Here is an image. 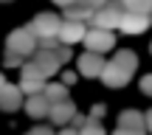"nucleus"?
<instances>
[{"label":"nucleus","mask_w":152,"mask_h":135,"mask_svg":"<svg viewBox=\"0 0 152 135\" xmlns=\"http://www.w3.org/2000/svg\"><path fill=\"white\" fill-rule=\"evenodd\" d=\"M59 28H62V20L51 11H42L37 14L31 23L26 26V31L31 34L34 39H48V37H59Z\"/></svg>","instance_id":"obj_1"},{"label":"nucleus","mask_w":152,"mask_h":135,"mask_svg":"<svg viewBox=\"0 0 152 135\" xmlns=\"http://www.w3.org/2000/svg\"><path fill=\"white\" fill-rule=\"evenodd\" d=\"M121 17H124V6L118 0H107V6L99 11H93L90 23L93 28H102V31H110V28H118L121 26Z\"/></svg>","instance_id":"obj_2"},{"label":"nucleus","mask_w":152,"mask_h":135,"mask_svg":"<svg viewBox=\"0 0 152 135\" xmlns=\"http://www.w3.org/2000/svg\"><path fill=\"white\" fill-rule=\"evenodd\" d=\"M37 51V39L26 31V28H14V31L6 37V54H17V56H31Z\"/></svg>","instance_id":"obj_3"},{"label":"nucleus","mask_w":152,"mask_h":135,"mask_svg":"<svg viewBox=\"0 0 152 135\" xmlns=\"http://www.w3.org/2000/svg\"><path fill=\"white\" fill-rule=\"evenodd\" d=\"M82 42L87 45V51H90V54H102V56H104V51H113V45H115V37H113V31L90 28V31L85 34V39H82Z\"/></svg>","instance_id":"obj_4"},{"label":"nucleus","mask_w":152,"mask_h":135,"mask_svg":"<svg viewBox=\"0 0 152 135\" xmlns=\"http://www.w3.org/2000/svg\"><path fill=\"white\" fill-rule=\"evenodd\" d=\"M31 62H34V68L39 70V76H42V79H51V76L59 70V65H62V62L56 59L54 51H42V48H37V51L31 54Z\"/></svg>","instance_id":"obj_5"},{"label":"nucleus","mask_w":152,"mask_h":135,"mask_svg":"<svg viewBox=\"0 0 152 135\" xmlns=\"http://www.w3.org/2000/svg\"><path fill=\"white\" fill-rule=\"evenodd\" d=\"M104 56L102 54H90V51H85V54L79 56V73L87 76V79H96V76H102L104 70Z\"/></svg>","instance_id":"obj_6"},{"label":"nucleus","mask_w":152,"mask_h":135,"mask_svg":"<svg viewBox=\"0 0 152 135\" xmlns=\"http://www.w3.org/2000/svg\"><path fill=\"white\" fill-rule=\"evenodd\" d=\"M23 107V93L17 85H3L0 87V110L3 113H17Z\"/></svg>","instance_id":"obj_7"},{"label":"nucleus","mask_w":152,"mask_h":135,"mask_svg":"<svg viewBox=\"0 0 152 135\" xmlns=\"http://www.w3.org/2000/svg\"><path fill=\"white\" fill-rule=\"evenodd\" d=\"M130 76H132V73H127L124 68H118L113 59H110L107 65H104V70H102V76H99V79H102L107 87H124L127 82H130Z\"/></svg>","instance_id":"obj_8"},{"label":"nucleus","mask_w":152,"mask_h":135,"mask_svg":"<svg viewBox=\"0 0 152 135\" xmlns=\"http://www.w3.org/2000/svg\"><path fill=\"white\" fill-rule=\"evenodd\" d=\"M87 34L85 23H76V20H62V28H59V42L65 45H73V42H82Z\"/></svg>","instance_id":"obj_9"},{"label":"nucleus","mask_w":152,"mask_h":135,"mask_svg":"<svg viewBox=\"0 0 152 135\" xmlns=\"http://www.w3.org/2000/svg\"><path fill=\"white\" fill-rule=\"evenodd\" d=\"M26 113L31 115V118H48L51 113V101L45 93H37V96H28L26 99Z\"/></svg>","instance_id":"obj_10"},{"label":"nucleus","mask_w":152,"mask_h":135,"mask_svg":"<svg viewBox=\"0 0 152 135\" xmlns=\"http://www.w3.org/2000/svg\"><path fill=\"white\" fill-rule=\"evenodd\" d=\"M76 115V104L68 99V101H59V104H51V113H48V118L54 121V124H59V127H65V124H71V118Z\"/></svg>","instance_id":"obj_11"},{"label":"nucleus","mask_w":152,"mask_h":135,"mask_svg":"<svg viewBox=\"0 0 152 135\" xmlns=\"http://www.w3.org/2000/svg\"><path fill=\"white\" fill-rule=\"evenodd\" d=\"M118 28H121L124 34H141V31H147V28H149V17L124 11V17H121V26H118Z\"/></svg>","instance_id":"obj_12"},{"label":"nucleus","mask_w":152,"mask_h":135,"mask_svg":"<svg viewBox=\"0 0 152 135\" xmlns=\"http://www.w3.org/2000/svg\"><path fill=\"white\" fill-rule=\"evenodd\" d=\"M144 115L138 110H124L118 113V130H132V132H144Z\"/></svg>","instance_id":"obj_13"},{"label":"nucleus","mask_w":152,"mask_h":135,"mask_svg":"<svg viewBox=\"0 0 152 135\" xmlns=\"http://www.w3.org/2000/svg\"><path fill=\"white\" fill-rule=\"evenodd\" d=\"M93 17V9L85 3V0H76V3H71L65 9V20H76V23H90Z\"/></svg>","instance_id":"obj_14"},{"label":"nucleus","mask_w":152,"mask_h":135,"mask_svg":"<svg viewBox=\"0 0 152 135\" xmlns=\"http://www.w3.org/2000/svg\"><path fill=\"white\" fill-rule=\"evenodd\" d=\"M113 62H115L118 68H124L127 73H135V68H138V56H135V51H115Z\"/></svg>","instance_id":"obj_15"},{"label":"nucleus","mask_w":152,"mask_h":135,"mask_svg":"<svg viewBox=\"0 0 152 135\" xmlns=\"http://www.w3.org/2000/svg\"><path fill=\"white\" fill-rule=\"evenodd\" d=\"M45 96H48L51 104H59V101H68V87L62 85V82H51V85H45Z\"/></svg>","instance_id":"obj_16"},{"label":"nucleus","mask_w":152,"mask_h":135,"mask_svg":"<svg viewBox=\"0 0 152 135\" xmlns=\"http://www.w3.org/2000/svg\"><path fill=\"white\" fill-rule=\"evenodd\" d=\"M118 3L124 6V11H130V14L149 17V11H152V0H118Z\"/></svg>","instance_id":"obj_17"},{"label":"nucleus","mask_w":152,"mask_h":135,"mask_svg":"<svg viewBox=\"0 0 152 135\" xmlns=\"http://www.w3.org/2000/svg\"><path fill=\"white\" fill-rule=\"evenodd\" d=\"M20 93H26V96H37V93L45 90V79H20Z\"/></svg>","instance_id":"obj_18"},{"label":"nucleus","mask_w":152,"mask_h":135,"mask_svg":"<svg viewBox=\"0 0 152 135\" xmlns=\"http://www.w3.org/2000/svg\"><path fill=\"white\" fill-rule=\"evenodd\" d=\"M79 135H107L104 132V127H102V121H93V118H87L85 121V127H82V132Z\"/></svg>","instance_id":"obj_19"},{"label":"nucleus","mask_w":152,"mask_h":135,"mask_svg":"<svg viewBox=\"0 0 152 135\" xmlns=\"http://www.w3.org/2000/svg\"><path fill=\"white\" fill-rule=\"evenodd\" d=\"M54 54H56V59H59L62 65H65V62H68V59H71V56H73V51H71V45L59 42V45H56V48H54Z\"/></svg>","instance_id":"obj_20"},{"label":"nucleus","mask_w":152,"mask_h":135,"mask_svg":"<svg viewBox=\"0 0 152 135\" xmlns=\"http://www.w3.org/2000/svg\"><path fill=\"white\" fill-rule=\"evenodd\" d=\"M23 62H26V59L17 56V54H6V56H3V65H6V68H23Z\"/></svg>","instance_id":"obj_21"},{"label":"nucleus","mask_w":152,"mask_h":135,"mask_svg":"<svg viewBox=\"0 0 152 135\" xmlns=\"http://www.w3.org/2000/svg\"><path fill=\"white\" fill-rule=\"evenodd\" d=\"M104 113H107V110H104V104H93L90 118H93V121H102V118H104Z\"/></svg>","instance_id":"obj_22"},{"label":"nucleus","mask_w":152,"mask_h":135,"mask_svg":"<svg viewBox=\"0 0 152 135\" xmlns=\"http://www.w3.org/2000/svg\"><path fill=\"white\" fill-rule=\"evenodd\" d=\"M141 93H147V96H152V73L141 79Z\"/></svg>","instance_id":"obj_23"},{"label":"nucleus","mask_w":152,"mask_h":135,"mask_svg":"<svg viewBox=\"0 0 152 135\" xmlns=\"http://www.w3.org/2000/svg\"><path fill=\"white\" fill-rule=\"evenodd\" d=\"M85 121H87V118H82V115H73V118H71V127H73L76 132H82V127H85Z\"/></svg>","instance_id":"obj_24"},{"label":"nucleus","mask_w":152,"mask_h":135,"mask_svg":"<svg viewBox=\"0 0 152 135\" xmlns=\"http://www.w3.org/2000/svg\"><path fill=\"white\" fill-rule=\"evenodd\" d=\"M87 6H90L93 11H99V9H104V6H107V0H85Z\"/></svg>","instance_id":"obj_25"},{"label":"nucleus","mask_w":152,"mask_h":135,"mask_svg":"<svg viewBox=\"0 0 152 135\" xmlns=\"http://www.w3.org/2000/svg\"><path fill=\"white\" fill-rule=\"evenodd\" d=\"M31 135H54V132H51L48 127H34V130H31Z\"/></svg>","instance_id":"obj_26"},{"label":"nucleus","mask_w":152,"mask_h":135,"mask_svg":"<svg viewBox=\"0 0 152 135\" xmlns=\"http://www.w3.org/2000/svg\"><path fill=\"white\" fill-rule=\"evenodd\" d=\"M73 82H76V73H65V76H62V85H73Z\"/></svg>","instance_id":"obj_27"},{"label":"nucleus","mask_w":152,"mask_h":135,"mask_svg":"<svg viewBox=\"0 0 152 135\" xmlns=\"http://www.w3.org/2000/svg\"><path fill=\"white\" fill-rule=\"evenodd\" d=\"M113 135H144V132H132V130H115Z\"/></svg>","instance_id":"obj_28"},{"label":"nucleus","mask_w":152,"mask_h":135,"mask_svg":"<svg viewBox=\"0 0 152 135\" xmlns=\"http://www.w3.org/2000/svg\"><path fill=\"white\" fill-rule=\"evenodd\" d=\"M59 135H79V132H76L73 127H65V130H59Z\"/></svg>","instance_id":"obj_29"},{"label":"nucleus","mask_w":152,"mask_h":135,"mask_svg":"<svg viewBox=\"0 0 152 135\" xmlns=\"http://www.w3.org/2000/svg\"><path fill=\"white\" fill-rule=\"evenodd\" d=\"M54 3H56V6H62V9H68V6L76 3V0H54Z\"/></svg>","instance_id":"obj_30"},{"label":"nucleus","mask_w":152,"mask_h":135,"mask_svg":"<svg viewBox=\"0 0 152 135\" xmlns=\"http://www.w3.org/2000/svg\"><path fill=\"white\" fill-rule=\"evenodd\" d=\"M144 124H147V130L152 132V110H149V115H147V118H144Z\"/></svg>","instance_id":"obj_31"},{"label":"nucleus","mask_w":152,"mask_h":135,"mask_svg":"<svg viewBox=\"0 0 152 135\" xmlns=\"http://www.w3.org/2000/svg\"><path fill=\"white\" fill-rule=\"evenodd\" d=\"M3 85H6V79H3V73H0V87H3Z\"/></svg>","instance_id":"obj_32"},{"label":"nucleus","mask_w":152,"mask_h":135,"mask_svg":"<svg viewBox=\"0 0 152 135\" xmlns=\"http://www.w3.org/2000/svg\"><path fill=\"white\" fill-rule=\"evenodd\" d=\"M26 135H31V132H26Z\"/></svg>","instance_id":"obj_33"},{"label":"nucleus","mask_w":152,"mask_h":135,"mask_svg":"<svg viewBox=\"0 0 152 135\" xmlns=\"http://www.w3.org/2000/svg\"><path fill=\"white\" fill-rule=\"evenodd\" d=\"M3 3H6V0H3Z\"/></svg>","instance_id":"obj_34"}]
</instances>
